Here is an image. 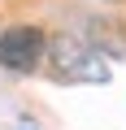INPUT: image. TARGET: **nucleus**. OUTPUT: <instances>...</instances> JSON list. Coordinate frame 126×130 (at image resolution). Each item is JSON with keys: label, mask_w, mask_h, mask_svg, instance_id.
Here are the masks:
<instances>
[{"label": "nucleus", "mask_w": 126, "mask_h": 130, "mask_svg": "<svg viewBox=\"0 0 126 130\" xmlns=\"http://www.w3.org/2000/svg\"><path fill=\"white\" fill-rule=\"evenodd\" d=\"M48 61H52V78L61 83H109V61L83 35H52Z\"/></svg>", "instance_id": "1"}, {"label": "nucleus", "mask_w": 126, "mask_h": 130, "mask_svg": "<svg viewBox=\"0 0 126 130\" xmlns=\"http://www.w3.org/2000/svg\"><path fill=\"white\" fill-rule=\"evenodd\" d=\"M44 52H48V39L39 26H5L0 30V65L13 74H31L44 61Z\"/></svg>", "instance_id": "2"}]
</instances>
